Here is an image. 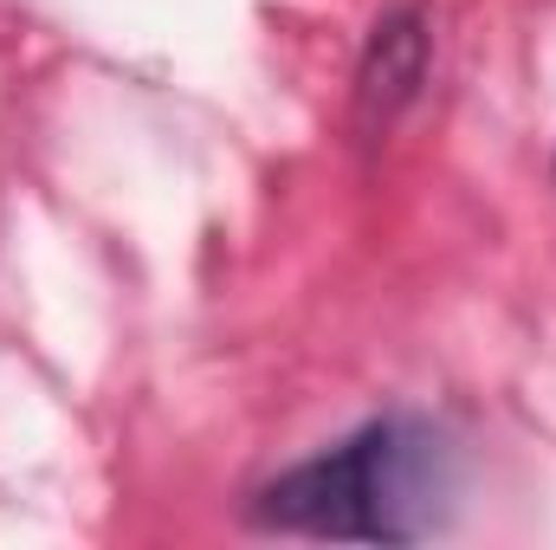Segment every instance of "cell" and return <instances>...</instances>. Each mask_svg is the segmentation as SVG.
Listing matches in <instances>:
<instances>
[{
	"instance_id": "6da1fadb",
	"label": "cell",
	"mask_w": 556,
	"mask_h": 550,
	"mask_svg": "<svg viewBox=\"0 0 556 550\" xmlns=\"http://www.w3.org/2000/svg\"><path fill=\"white\" fill-rule=\"evenodd\" d=\"M415 473L420 434L402 421H369L350 440L298 460L260 492V525L304 532V538H363V545H402L415 538Z\"/></svg>"
},
{
	"instance_id": "7a4b0ae2",
	"label": "cell",
	"mask_w": 556,
	"mask_h": 550,
	"mask_svg": "<svg viewBox=\"0 0 556 550\" xmlns=\"http://www.w3.org/2000/svg\"><path fill=\"white\" fill-rule=\"evenodd\" d=\"M427 65H433V13L420 0L389 7L369 26L363 59H356V130L369 142L389 137L415 111L420 85H427Z\"/></svg>"
}]
</instances>
